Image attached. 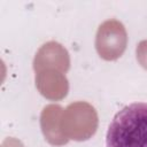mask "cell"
Here are the masks:
<instances>
[{
	"label": "cell",
	"instance_id": "cell-4",
	"mask_svg": "<svg viewBox=\"0 0 147 147\" xmlns=\"http://www.w3.org/2000/svg\"><path fill=\"white\" fill-rule=\"evenodd\" d=\"M70 68V57L67 49L56 41H49L42 45L36 54L33 69L36 72L53 69L61 72H67Z\"/></svg>",
	"mask_w": 147,
	"mask_h": 147
},
{
	"label": "cell",
	"instance_id": "cell-7",
	"mask_svg": "<svg viewBox=\"0 0 147 147\" xmlns=\"http://www.w3.org/2000/svg\"><path fill=\"white\" fill-rule=\"evenodd\" d=\"M137 60L147 70V40H142L137 46Z\"/></svg>",
	"mask_w": 147,
	"mask_h": 147
},
{
	"label": "cell",
	"instance_id": "cell-1",
	"mask_svg": "<svg viewBox=\"0 0 147 147\" xmlns=\"http://www.w3.org/2000/svg\"><path fill=\"white\" fill-rule=\"evenodd\" d=\"M107 147H147V103L124 107L113 118L106 137Z\"/></svg>",
	"mask_w": 147,
	"mask_h": 147
},
{
	"label": "cell",
	"instance_id": "cell-2",
	"mask_svg": "<svg viewBox=\"0 0 147 147\" xmlns=\"http://www.w3.org/2000/svg\"><path fill=\"white\" fill-rule=\"evenodd\" d=\"M98 129V114L87 102L70 103L62 113L61 130L67 139L83 141L90 139Z\"/></svg>",
	"mask_w": 147,
	"mask_h": 147
},
{
	"label": "cell",
	"instance_id": "cell-8",
	"mask_svg": "<svg viewBox=\"0 0 147 147\" xmlns=\"http://www.w3.org/2000/svg\"><path fill=\"white\" fill-rule=\"evenodd\" d=\"M2 147H24V146L22 145L21 141L16 140V139H14V138H8V139H6V140L3 141Z\"/></svg>",
	"mask_w": 147,
	"mask_h": 147
},
{
	"label": "cell",
	"instance_id": "cell-5",
	"mask_svg": "<svg viewBox=\"0 0 147 147\" xmlns=\"http://www.w3.org/2000/svg\"><path fill=\"white\" fill-rule=\"evenodd\" d=\"M36 86L41 95L49 100L63 99L69 90L68 79L64 74L53 69L36 72Z\"/></svg>",
	"mask_w": 147,
	"mask_h": 147
},
{
	"label": "cell",
	"instance_id": "cell-3",
	"mask_svg": "<svg viewBox=\"0 0 147 147\" xmlns=\"http://www.w3.org/2000/svg\"><path fill=\"white\" fill-rule=\"evenodd\" d=\"M126 30L119 21L108 20L99 26L95 37V48L103 60L114 61L121 57L126 48Z\"/></svg>",
	"mask_w": 147,
	"mask_h": 147
},
{
	"label": "cell",
	"instance_id": "cell-6",
	"mask_svg": "<svg viewBox=\"0 0 147 147\" xmlns=\"http://www.w3.org/2000/svg\"><path fill=\"white\" fill-rule=\"evenodd\" d=\"M62 113L63 109L61 106L48 105L42 109L40 115V126L45 139L54 146H62L69 141L61 130Z\"/></svg>",
	"mask_w": 147,
	"mask_h": 147
}]
</instances>
